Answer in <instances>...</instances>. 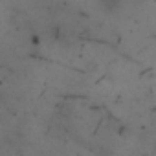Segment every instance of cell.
Listing matches in <instances>:
<instances>
[]
</instances>
